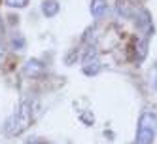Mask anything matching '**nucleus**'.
I'll list each match as a JSON object with an SVG mask.
<instances>
[{"label":"nucleus","mask_w":157,"mask_h":144,"mask_svg":"<svg viewBox=\"0 0 157 144\" xmlns=\"http://www.w3.org/2000/svg\"><path fill=\"white\" fill-rule=\"evenodd\" d=\"M8 125H10L8 127L10 135H21V133L30 125V103L29 101H23L17 106V110L13 112Z\"/></svg>","instance_id":"obj_1"},{"label":"nucleus","mask_w":157,"mask_h":144,"mask_svg":"<svg viewBox=\"0 0 157 144\" xmlns=\"http://www.w3.org/2000/svg\"><path fill=\"white\" fill-rule=\"evenodd\" d=\"M155 137V116L151 112H142L138 119V131L134 144H151Z\"/></svg>","instance_id":"obj_2"},{"label":"nucleus","mask_w":157,"mask_h":144,"mask_svg":"<svg viewBox=\"0 0 157 144\" xmlns=\"http://www.w3.org/2000/svg\"><path fill=\"white\" fill-rule=\"evenodd\" d=\"M23 72L27 76H40L44 72V64L38 61V59H29L23 66Z\"/></svg>","instance_id":"obj_3"},{"label":"nucleus","mask_w":157,"mask_h":144,"mask_svg":"<svg viewBox=\"0 0 157 144\" xmlns=\"http://www.w3.org/2000/svg\"><path fill=\"white\" fill-rule=\"evenodd\" d=\"M89 10H91V15H93L95 19H100V17L106 14L108 4H106V0H91V6H89Z\"/></svg>","instance_id":"obj_4"},{"label":"nucleus","mask_w":157,"mask_h":144,"mask_svg":"<svg viewBox=\"0 0 157 144\" xmlns=\"http://www.w3.org/2000/svg\"><path fill=\"white\" fill-rule=\"evenodd\" d=\"M42 12L46 17H53V15H57L59 12V2H55V0H46L42 6Z\"/></svg>","instance_id":"obj_5"},{"label":"nucleus","mask_w":157,"mask_h":144,"mask_svg":"<svg viewBox=\"0 0 157 144\" xmlns=\"http://www.w3.org/2000/svg\"><path fill=\"white\" fill-rule=\"evenodd\" d=\"M98 70H100L98 59H93V61H89V63H83V72H85L87 76H95Z\"/></svg>","instance_id":"obj_6"},{"label":"nucleus","mask_w":157,"mask_h":144,"mask_svg":"<svg viewBox=\"0 0 157 144\" xmlns=\"http://www.w3.org/2000/svg\"><path fill=\"white\" fill-rule=\"evenodd\" d=\"M10 8H25L29 0H4Z\"/></svg>","instance_id":"obj_7"},{"label":"nucleus","mask_w":157,"mask_h":144,"mask_svg":"<svg viewBox=\"0 0 157 144\" xmlns=\"http://www.w3.org/2000/svg\"><path fill=\"white\" fill-rule=\"evenodd\" d=\"M155 85H157V82H155Z\"/></svg>","instance_id":"obj_8"}]
</instances>
